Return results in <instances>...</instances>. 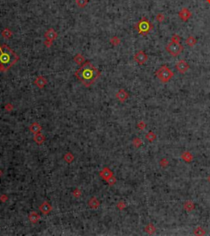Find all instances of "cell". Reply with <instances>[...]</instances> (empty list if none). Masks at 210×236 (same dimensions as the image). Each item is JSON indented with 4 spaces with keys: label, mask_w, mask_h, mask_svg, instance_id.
Segmentation results:
<instances>
[{
    "label": "cell",
    "mask_w": 210,
    "mask_h": 236,
    "mask_svg": "<svg viewBox=\"0 0 210 236\" xmlns=\"http://www.w3.org/2000/svg\"><path fill=\"white\" fill-rule=\"evenodd\" d=\"M166 50L167 53L173 57H176L181 54V53L183 51V46L179 42L171 41L170 43L166 46Z\"/></svg>",
    "instance_id": "5b68a950"
},
{
    "label": "cell",
    "mask_w": 210,
    "mask_h": 236,
    "mask_svg": "<svg viewBox=\"0 0 210 236\" xmlns=\"http://www.w3.org/2000/svg\"><path fill=\"white\" fill-rule=\"evenodd\" d=\"M190 68V66L185 60H181L176 64V69L181 73H185Z\"/></svg>",
    "instance_id": "ba28073f"
},
{
    "label": "cell",
    "mask_w": 210,
    "mask_h": 236,
    "mask_svg": "<svg viewBox=\"0 0 210 236\" xmlns=\"http://www.w3.org/2000/svg\"><path fill=\"white\" fill-rule=\"evenodd\" d=\"M45 37L46 38V40H49L50 42H53L57 37V34L53 29L50 28L45 33Z\"/></svg>",
    "instance_id": "9c48e42d"
},
{
    "label": "cell",
    "mask_w": 210,
    "mask_h": 236,
    "mask_svg": "<svg viewBox=\"0 0 210 236\" xmlns=\"http://www.w3.org/2000/svg\"><path fill=\"white\" fill-rule=\"evenodd\" d=\"M165 19V16L163 14V13H159L157 16H156V20L159 22H163Z\"/></svg>",
    "instance_id": "d4e9b609"
},
{
    "label": "cell",
    "mask_w": 210,
    "mask_h": 236,
    "mask_svg": "<svg viewBox=\"0 0 210 236\" xmlns=\"http://www.w3.org/2000/svg\"><path fill=\"white\" fill-rule=\"evenodd\" d=\"M135 28L136 29L139 34L141 35H146L148 33L153 29V25L149 22V21L145 17H142L141 19L136 24Z\"/></svg>",
    "instance_id": "3957f363"
},
{
    "label": "cell",
    "mask_w": 210,
    "mask_h": 236,
    "mask_svg": "<svg viewBox=\"0 0 210 236\" xmlns=\"http://www.w3.org/2000/svg\"><path fill=\"white\" fill-rule=\"evenodd\" d=\"M19 59L16 53L7 45H0V71L5 72L13 66Z\"/></svg>",
    "instance_id": "7a4b0ae2"
},
{
    "label": "cell",
    "mask_w": 210,
    "mask_h": 236,
    "mask_svg": "<svg viewBox=\"0 0 210 236\" xmlns=\"http://www.w3.org/2000/svg\"><path fill=\"white\" fill-rule=\"evenodd\" d=\"M30 130L31 131V132H33L34 134H37L41 130V127H40V125L38 123H34L30 127Z\"/></svg>",
    "instance_id": "5bb4252c"
},
{
    "label": "cell",
    "mask_w": 210,
    "mask_h": 236,
    "mask_svg": "<svg viewBox=\"0 0 210 236\" xmlns=\"http://www.w3.org/2000/svg\"><path fill=\"white\" fill-rule=\"evenodd\" d=\"M191 16H192L191 12L190 11L187 7H183L182 10L178 12V17H180L183 22H187L191 17Z\"/></svg>",
    "instance_id": "52a82bcc"
},
{
    "label": "cell",
    "mask_w": 210,
    "mask_h": 236,
    "mask_svg": "<svg viewBox=\"0 0 210 236\" xmlns=\"http://www.w3.org/2000/svg\"><path fill=\"white\" fill-rule=\"evenodd\" d=\"M34 84L39 88H43L47 84V81L45 77H43L42 76H40L36 78V80L34 81Z\"/></svg>",
    "instance_id": "7c38bea8"
},
{
    "label": "cell",
    "mask_w": 210,
    "mask_h": 236,
    "mask_svg": "<svg viewBox=\"0 0 210 236\" xmlns=\"http://www.w3.org/2000/svg\"><path fill=\"white\" fill-rule=\"evenodd\" d=\"M45 136H43L41 133H37V134H35V136H34V142H36V143L38 144H42L44 142H45Z\"/></svg>",
    "instance_id": "2e32d148"
},
{
    "label": "cell",
    "mask_w": 210,
    "mask_h": 236,
    "mask_svg": "<svg viewBox=\"0 0 210 236\" xmlns=\"http://www.w3.org/2000/svg\"><path fill=\"white\" fill-rule=\"evenodd\" d=\"M206 1H207V3H209L210 4V0H206Z\"/></svg>",
    "instance_id": "4dcf8cb0"
},
{
    "label": "cell",
    "mask_w": 210,
    "mask_h": 236,
    "mask_svg": "<svg viewBox=\"0 0 210 236\" xmlns=\"http://www.w3.org/2000/svg\"><path fill=\"white\" fill-rule=\"evenodd\" d=\"M75 75L85 86H91L99 77L100 73L89 61L85 62L76 73Z\"/></svg>",
    "instance_id": "6da1fadb"
},
{
    "label": "cell",
    "mask_w": 210,
    "mask_h": 236,
    "mask_svg": "<svg viewBox=\"0 0 210 236\" xmlns=\"http://www.w3.org/2000/svg\"><path fill=\"white\" fill-rule=\"evenodd\" d=\"M1 174H2V171L0 170V176H1Z\"/></svg>",
    "instance_id": "1f68e13d"
},
{
    "label": "cell",
    "mask_w": 210,
    "mask_h": 236,
    "mask_svg": "<svg viewBox=\"0 0 210 236\" xmlns=\"http://www.w3.org/2000/svg\"><path fill=\"white\" fill-rule=\"evenodd\" d=\"M90 206L92 208H97V207L99 206V201L97 200L96 198H95V197H93V198H91L90 201Z\"/></svg>",
    "instance_id": "ac0fdd59"
},
{
    "label": "cell",
    "mask_w": 210,
    "mask_h": 236,
    "mask_svg": "<svg viewBox=\"0 0 210 236\" xmlns=\"http://www.w3.org/2000/svg\"><path fill=\"white\" fill-rule=\"evenodd\" d=\"M116 96H117V98L121 102H124L128 98L129 95H128V93L126 92L125 90L121 89V90H119V92L117 93Z\"/></svg>",
    "instance_id": "8fae6325"
},
{
    "label": "cell",
    "mask_w": 210,
    "mask_h": 236,
    "mask_svg": "<svg viewBox=\"0 0 210 236\" xmlns=\"http://www.w3.org/2000/svg\"><path fill=\"white\" fill-rule=\"evenodd\" d=\"M11 31L9 30V29L6 28L4 29L3 31H2V35L3 36V37H5V38H7V39H8V38H10L11 36Z\"/></svg>",
    "instance_id": "44dd1931"
},
{
    "label": "cell",
    "mask_w": 210,
    "mask_h": 236,
    "mask_svg": "<svg viewBox=\"0 0 210 236\" xmlns=\"http://www.w3.org/2000/svg\"><path fill=\"white\" fill-rule=\"evenodd\" d=\"M182 159L184 161H186V162H190V161H192V155L190 153H189L188 151H186L182 155Z\"/></svg>",
    "instance_id": "ffe728a7"
},
{
    "label": "cell",
    "mask_w": 210,
    "mask_h": 236,
    "mask_svg": "<svg viewBox=\"0 0 210 236\" xmlns=\"http://www.w3.org/2000/svg\"><path fill=\"white\" fill-rule=\"evenodd\" d=\"M134 59L140 65H143L148 61V55L143 50L138 51L134 56Z\"/></svg>",
    "instance_id": "8992f818"
},
{
    "label": "cell",
    "mask_w": 210,
    "mask_h": 236,
    "mask_svg": "<svg viewBox=\"0 0 210 236\" xmlns=\"http://www.w3.org/2000/svg\"><path fill=\"white\" fill-rule=\"evenodd\" d=\"M74 59H75V62L76 63H78V64H82V63H84V61H85L84 57L81 54H76V56L75 57Z\"/></svg>",
    "instance_id": "d6986e66"
},
{
    "label": "cell",
    "mask_w": 210,
    "mask_h": 236,
    "mask_svg": "<svg viewBox=\"0 0 210 236\" xmlns=\"http://www.w3.org/2000/svg\"><path fill=\"white\" fill-rule=\"evenodd\" d=\"M156 76L163 83H167L173 77L174 73L167 66H163L156 72Z\"/></svg>",
    "instance_id": "277c9868"
},
{
    "label": "cell",
    "mask_w": 210,
    "mask_h": 236,
    "mask_svg": "<svg viewBox=\"0 0 210 236\" xmlns=\"http://www.w3.org/2000/svg\"><path fill=\"white\" fill-rule=\"evenodd\" d=\"M45 45L47 47H50V46L52 45V42L49 41V40H45Z\"/></svg>",
    "instance_id": "f1b7e54d"
},
{
    "label": "cell",
    "mask_w": 210,
    "mask_h": 236,
    "mask_svg": "<svg viewBox=\"0 0 210 236\" xmlns=\"http://www.w3.org/2000/svg\"><path fill=\"white\" fill-rule=\"evenodd\" d=\"M52 210L51 205L48 202V201H44L41 205L40 206V211L43 214H49Z\"/></svg>",
    "instance_id": "30bf717a"
},
{
    "label": "cell",
    "mask_w": 210,
    "mask_h": 236,
    "mask_svg": "<svg viewBox=\"0 0 210 236\" xmlns=\"http://www.w3.org/2000/svg\"><path fill=\"white\" fill-rule=\"evenodd\" d=\"M106 181L108 182V184H109V185H113V184L116 183V178H115V177H113V176H111V177L108 178Z\"/></svg>",
    "instance_id": "4316f807"
},
{
    "label": "cell",
    "mask_w": 210,
    "mask_h": 236,
    "mask_svg": "<svg viewBox=\"0 0 210 236\" xmlns=\"http://www.w3.org/2000/svg\"><path fill=\"white\" fill-rule=\"evenodd\" d=\"M209 182H210V176H209Z\"/></svg>",
    "instance_id": "d6a6232c"
},
{
    "label": "cell",
    "mask_w": 210,
    "mask_h": 236,
    "mask_svg": "<svg viewBox=\"0 0 210 236\" xmlns=\"http://www.w3.org/2000/svg\"><path fill=\"white\" fill-rule=\"evenodd\" d=\"M40 216L36 212H32L30 216H29V219L31 222L33 223H36L39 220H40Z\"/></svg>",
    "instance_id": "e0dca14e"
},
{
    "label": "cell",
    "mask_w": 210,
    "mask_h": 236,
    "mask_svg": "<svg viewBox=\"0 0 210 236\" xmlns=\"http://www.w3.org/2000/svg\"><path fill=\"white\" fill-rule=\"evenodd\" d=\"M181 37H180V35H178L177 34H175L172 35V41H175V42H181Z\"/></svg>",
    "instance_id": "484cf974"
},
{
    "label": "cell",
    "mask_w": 210,
    "mask_h": 236,
    "mask_svg": "<svg viewBox=\"0 0 210 236\" xmlns=\"http://www.w3.org/2000/svg\"><path fill=\"white\" fill-rule=\"evenodd\" d=\"M147 138L149 140V141H153V140L155 139V135H154L152 132H150L147 135Z\"/></svg>",
    "instance_id": "83f0119b"
},
{
    "label": "cell",
    "mask_w": 210,
    "mask_h": 236,
    "mask_svg": "<svg viewBox=\"0 0 210 236\" xmlns=\"http://www.w3.org/2000/svg\"><path fill=\"white\" fill-rule=\"evenodd\" d=\"M76 3L79 7H85L88 3V0H76Z\"/></svg>",
    "instance_id": "7402d4cb"
},
{
    "label": "cell",
    "mask_w": 210,
    "mask_h": 236,
    "mask_svg": "<svg viewBox=\"0 0 210 236\" xmlns=\"http://www.w3.org/2000/svg\"><path fill=\"white\" fill-rule=\"evenodd\" d=\"M73 155H72L71 153H68V154H66L65 156H64L65 161H67V162H68V163H71L72 161H73Z\"/></svg>",
    "instance_id": "cb8c5ba5"
},
{
    "label": "cell",
    "mask_w": 210,
    "mask_h": 236,
    "mask_svg": "<svg viewBox=\"0 0 210 236\" xmlns=\"http://www.w3.org/2000/svg\"><path fill=\"white\" fill-rule=\"evenodd\" d=\"M77 192H78V190H77V189L75 190V191H74V195L76 196V197H78V196L80 195V193H77Z\"/></svg>",
    "instance_id": "f546056e"
},
{
    "label": "cell",
    "mask_w": 210,
    "mask_h": 236,
    "mask_svg": "<svg viewBox=\"0 0 210 236\" xmlns=\"http://www.w3.org/2000/svg\"><path fill=\"white\" fill-rule=\"evenodd\" d=\"M100 176L102 177L103 179L107 180L108 178L113 176V172L108 169V168H104L102 171L100 172Z\"/></svg>",
    "instance_id": "4fadbf2b"
},
{
    "label": "cell",
    "mask_w": 210,
    "mask_h": 236,
    "mask_svg": "<svg viewBox=\"0 0 210 236\" xmlns=\"http://www.w3.org/2000/svg\"><path fill=\"white\" fill-rule=\"evenodd\" d=\"M186 45H188L189 46L193 47V46L195 45V44L197 43V40L195 39V37H194L193 35H190V36H188L187 38H186Z\"/></svg>",
    "instance_id": "9a60e30c"
},
{
    "label": "cell",
    "mask_w": 210,
    "mask_h": 236,
    "mask_svg": "<svg viewBox=\"0 0 210 236\" xmlns=\"http://www.w3.org/2000/svg\"><path fill=\"white\" fill-rule=\"evenodd\" d=\"M120 42H121V40H120V39L117 37V36H113V37L110 40V43H111V44L114 46L119 45Z\"/></svg>",
    "instance_id": "603a6c76"
}]
</instances>
